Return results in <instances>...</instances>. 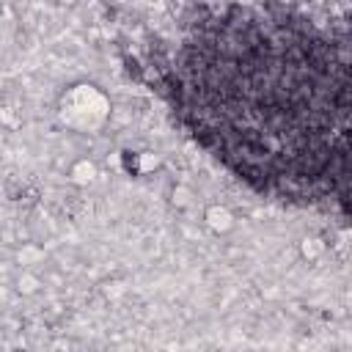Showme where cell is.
<instances>
[{
	"instance_id": "1",
	"label": "cell",
	"mask_w": 352,
	"mask_h": 352,
	"mask_svg": "<svg viewBox=\"0 0 352 352\" xmlns=\"http://www.w3.org/2000/svg\"><path fill=\"white\" fill-rule=\"evenodd\" d=\"M349 66L346 22L278 3L201 6L179 50V102L236 176L308 198L346 173Z\"/></svg>"
},
{
	"instance_id": "2",
	"label": "cell",
	"mask_w": 352,
	"mask_h": 352,
	"mask_svg": "<svg viewBox=\"0 0 352 352\" xmlns=\"http://www.w3.org/2000/svg\"><path fill=\"white\" fill-rule=\"evenodd\" d=\"M58 121L77 135H96L107 126L113 104L96 82H72L58 96Z\"/></svg>"
},
{
	"instance_id": "3",
	"label": "cell",
	"mask_w": 352,
	"mask_h": 352,
	"mask_svg": "<svg viewBox=\"0 0 352 352\" xmlns=\"http://www.w3.org/2000/svg\"><path fill=\"white\" fill-rule=\"evenodd\" d=\"M204 226H206L212 234L223 236V234L234 231V226H236V214H234L226 204H209V206L204 209Z\"/></svg>"
},
{
	"instance_id": "4",
	"label": "cell",
	"mask_w": 352,
	"mask_h": 352,
	"mask_svg": "<svg viewBox=\"0 0 352 352\" xmlns=\"http://www.w3.org/2000/svg\"><path fill=\"white\" fill-rule=\"evenodd\" d=\"M96 176H99V170H96L94 160H77V162L69 165V182L77 184V187H88Z\"/></svg>"
},
{
	"instance_id": "5",
	"label": "cell",
	"mask_w": 352,
	"mask_h": 352,
	"mask_svg": "<svg viewBox=\"0 0 352 352\" xmlns=\"http://www.w3.org/2000/svg\"><path fill=\"white\" fill-rule=\"evenodd\" d=\"M300 250H302V256H305L308 261H314L316 256H322L324 245H322V239H316V236H305L302 245H300Z\"/></svg>"
}]
</instances>
